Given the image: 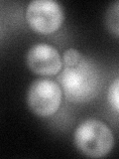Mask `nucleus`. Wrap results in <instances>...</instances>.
<instances>
[{
	"label": "nucleus",
	"instance_id": "nucleus-1",
	"mask_svg": "<svg viewBox=\"0 0 119 159\" xmlns=\"http://www.w3.org/2000/svg\"><path fill=\"white\" fill-rule=\"evenodd\" d=\"M58 81L64 97L72 102L90 101L100 89V76L96 65L84 56L77 64L64 66Z\"/></svg>",
	"mask_w": 119,
	"mask_h": 159
},
{
	"label": "nucleus",
	"instance_id": "nucleus-2",
	"mask_svg": "<svg viewBox=\"0 0 119 159\" xmlns=\"http://www.w3.org/2000/svg\"><path fill=\"white\" fill-rule=\"evenodd\" d=\"M73 141L77 150L83 155L100 158L112 150L114 136L107 124L99 119L89 118L77 127Z\"/></svg>",
	"mask_w": 119,
	"mask_h": 159
},
{
	"label": "nucleus",
	"instance_id": "nucleus-3",
	"mask_svg": "<svg viewBox=\"0 0 119 159\" xmlns=\"http://www.w3.org/2000/svg\"><path fill=\"white\" fill-rule=\"evenodd\" d=\"M63 98L60 84L50 79H38L30 84L27 104L38 116L47 117L58 111Z\"/></svg>",
	"mask_w": 119,
	"mask_h": 159
},
{
	"label": "nucleus",
	"instance_id": "nucleus-4",
	"mask_svg": "<svg viewBox=\"0 0 119 159\" xmlns=\"http://www.w3.org/2000/svg\"><path fill=\"white\" fill-rule=\"evenodd\" d=\"M26 20L34 31L49 35L61 27L64 21L62 6L53 0H34L26 8Z\"/></svg>",
	"mask_w": 119,
	"mask_h": 159
},
{
	"label": "nucleus",
	"instance_id": "nucleus-5",
	"mask_svg": "<svg viewBox=\"0 0 119 159\" xmlns=\"http://www.w3.org/2000/svg\"><path fill=\"white\" fill-rule=\"evenodd\" d=\"M26 63L32 72L41 76L57 75L63 67V60L58 50L45 43L36 44L30 48Z\"/></svg>",
	"mask_w": 119,
	"mask_h": 159
},
{
	"label": "nucleus",
	"instance_id": "nucleus-6",
	"mask_svg": "<svg viewBox=\"0 0 119 159\" xmlns=\"http://www.w3.org/2000/svg\"><path fill=\"white\" fill-rule=\"evenodd\" d=\"M105 25L109 32L119 38V0L111 3L106 9Z\"/></svg>",
	"mask_w": 119,
	"mask_h": 159
},
{
	"label": "nucleus",
	"instance_id": "nucleus-7",
	"mask_svg": "<svg viewBox=\"0 0 119 159\" xmlns=\"http://www.w3.org/2000/svg\"><path fill=\"white\" fill-rule=\"evenodd\" d=\"M107 98L110 106L119 112V78H116L109 86Z\"/></svg>",
	"mask_w": 119,
	"mask_h": 159
},
{
	"label": "nucleus",
	"instance_id": "nucleus-8",
	"mask_svg": "<svg viewBox=\"0 0 119 159\" xmlns=\"http://www.w3.org/2000/svg\"><path fill=\"white\" fill-rule=\"evenodd\" d=\"M83 55L77 51V49L69 48L64 53L63 56V64L64 66H72V65L77 64L79 60L82 58Z\"/></svg>",
	"mask_w": 119,
	"mask_h": 159
}]
</instances>
